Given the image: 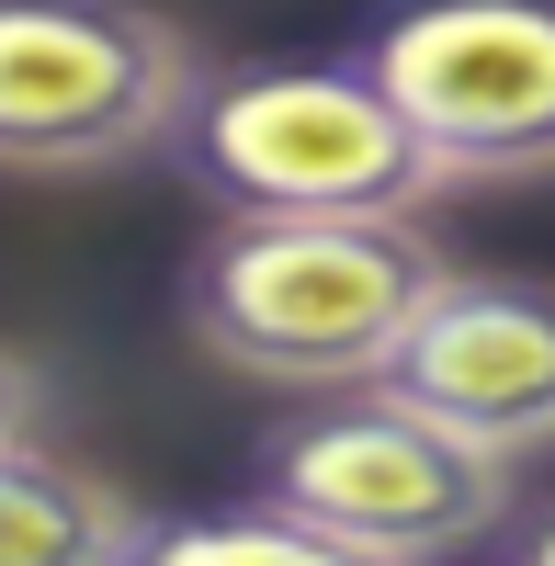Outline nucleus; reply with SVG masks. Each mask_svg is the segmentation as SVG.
<instances>
[{
    "label": "nucleus",
    "mask_w": 555,
    "mask_h": 566,
    "mask_svg": "<svg viewBox=\"0 0 555 566\" xmlns=\"http://www.w3.org/2000/svg\"><path fill=\"white\" fill-rule=\"evenodd\" d=\"M442 272L420 216H216L181 261V328L272 397H329L397 363Z\"/></svg>",
    "instance_id": "obj_1"
},
{
    "label": "nucleus",
    "mask_w": 555,
    "mask_h": 566,
    "mask_svg": "<svg viewBox=\"0 0 555 566\" xmlns=\"http://www.w3.org/2000/svg\"><path fill=\"white\" fill-rule=\"evenodd\" d=\"M170 170L216 216H431L453 181L408 103L352 57L205 69L170 125Z\"/></svg>",
    "instance_id": "obj_2"
},
{
    "label": "nucleus",
    "mask_w": 555,
    "mask_h": 566,
    "mask_svg": "<svg viewBox=\"0 0 555 566\" xmlns=\"http://www.w3.org/2000/svg\"><path fill=\"white\" fill-rule=\"evenodd\" d=\"M250 488L306 510L352 566L465 555V544H499V522H511V453L465 442L397 386H329L295 419H272Z\"/></svg>",
    "instance_id": "obj_3"
},
{
    "label": "nucleus",
    "mask_w": 555,
    "mask_h": 566,
    "mask_svg": "<svg viewBox=\"0 0 555 566\" xmlns=\"http://www.w3.org/2000/svg\"><path fill=\"white\" fill-rule=\"evenodd\" d=\"M193 91V34L148 0H0V170L69 181L159 159Z\"/></svg>",
    "instance_id": "obj_4"
},
{
    "label": "nucleus",
    "mask_w": 555,
    "mask_h": 566,
    "mask_svg": "<svg viewBox=\"0 0 555 566\" xmlns=\"http://www.w3.org/2000/svg\"><path fill=\"white\" fill-rule=\"evenodd\" d=\"M363 69L408 103L453 193L555 170V0H397L363 23Z\"/></svg>",
    "instance_id": "obj_5"
},
{
    "label": "nucleus",
    "mask_w": 555,
    "mask_h": 566,
    "mask_svg": "<svg viewBox=\"0 0 555 566\" xmlns=\"http://www.w3.org/2000/svg\"><path fill=\"white\" fill-rule=\"evenodd\" d=\"M375 386L420 397L431 419H453L488 453H555V283L522 272H442V295L420 306V328L397 340V363Z\"/></svg>",
    "instance_id": "obj_6"
},
{
    "label": "nucleus",
    "mask_w": 555,
    "mask_h": 566,
    "mask_svg": "<svg viewBox=\"0 0 555 566\" xmlns=\"http://www.w3.org/2000/svg\"><path fill=\"white\" fill-rule=\"evenodd\" d=\"M148 522L103 464L57 453L45 431L0 442V566H136Z\"/></svg>",
    "instance_id": "obj_7"
},
{
    "label": "nucleus",
    "mask_w": 555,
    "mask_h": 566,
    "mask_svg": "<svg viewBox=\"0 0 555 566\" xmlns=\"http://www.w3.org/2000/svg\"><path fill=\"white\" fill-rule=\"evenodd\" d=\"M148 555H159V566H352L329 533L306 522V510L261 499V488H250V510H205V522H148Z\"/></svg>",
    "instance_id": "obj_8"
},
{
    "label": "nucleus",
    "mask_w": 555,
    "mask_h": 566,
    "mask_svg": "<svg viewBox=\"0 0 555 566\" xmlns=\"http://www.w3.org/2000/svg\"><path fill=\"white\" fill-rule=\"evenodd\" d=\"M34 419H45V374H34L12 340H0V442H12V431H34Z\"/></svg>",
    "instance_id": "obj_9"
},
{
    "label": "nucleus",
    "mask_w": 555,
    "mask_h": 566,
    "mask_svg": "<svg viewBox=\"0 0 555 566\" xmlns=\"http://www.w3.org/2000/svg\"><path fill=\"white\" fill-rule=\"evenodd\" d=\"M499 544H511V555H533V566H555V510H544L533 533H499Z\"/></svg>",
    "instance_id": "obj_10"
}]
</instances>
